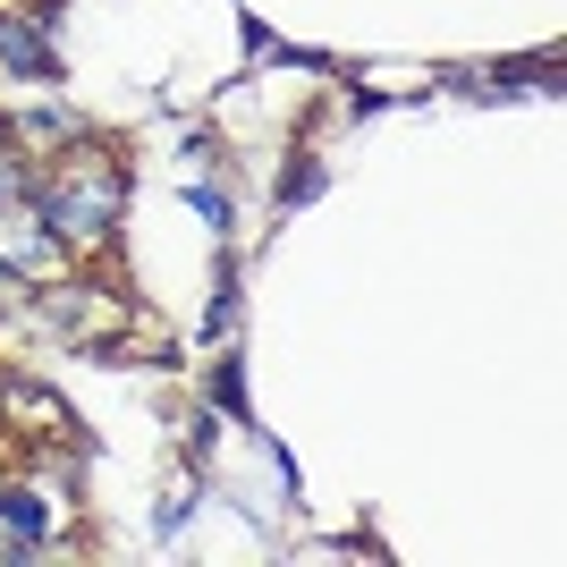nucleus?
I'll return each instance as SVG.
<instances>
[{
  "label": "nucleus",
  "instance_id": "39448f33",
  "mask_svg": "<svg viewBox=\"0 0 567 567\" xmlns=\"http://www.w3.org/2000/svg\"><path fill=\"white\" fill-rule=\"evenodd\" d=\"M9 297H18V271H9V262H0V306H9Z\"/></svg>",
  "mask_w": 567,
  "mask_h": 567
},
{
  "label": "nucleus",
  "instance_id": "20e7f679",
  "mask_svg": "<svg viewBox=\"0 0 567 567\" xmlns=\"http://www.w3.org/2000/svg\"><path fill=\"white\" fill-rule=\"evenodd\" d=\"M0 60H9V69H25V76H51V69H60L43 34H34V25H9V18H0Z\"/></svg>",
  "mask_w": 567,
  "mask_h": 567
},
{
  "label": "nucleus",
  "instance_id": "f257e3e1",
  "mask_svg": "<svg viewBox=\"0 0 567 567\" xmlns=\"http://www.w3.org/2000/svg\"><path fill=\"white\" fill-rule=\"evenodd\" d=\"M34 213H43L51 237H102L118 213V187H111V169H85V178H60L51 195H34Z\"/></svg>",
  "mask_w": 567,
  "mask_h": 567
},
{
  "label": "nucleus",
  "instance_id": "7ed1b4c3",
  "mask_svg": "<svg viewBox=\"0 0 567 567\" xmlns=\"http://www.w3.org/2000/svg\"><path fill=\"white\" fill-rule=\"evenodd\" d=\"M0 525H9V550L18 559H34L43 550V534H51V508L34 492H0Z\"/></svg>",
  "mask_w": 567,
  "mask_h": 567
},
{
  "label": "nucleus",
  "instance_id": "f03ea898",
  "mask_svg": "<svg viewBox=\"0 0 567 567\" xmlns=\"http://www.w3.org/2000/svg\"><path fill=\"white\" fill-rule=\"evenodd\" d=\"M0 262H9L18 280H51V271H60V237L43 229V213H34V220L0 213Z\"/></svg>",
  "mask_w": 567,
  "mask_h": 567
}]
</instances>
